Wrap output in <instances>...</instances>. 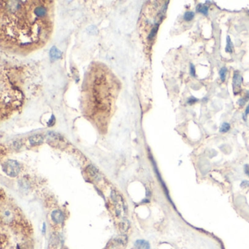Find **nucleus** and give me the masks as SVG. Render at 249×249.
<instances>
[{"instance_id": "f257e3e1", "label": "nucleus", "mask_w": 249, "mask_h": 249, "mask_svg": "<svg viewBox=\"0 0 249 249\" xmlns=\"http://www.w3.org/2000/svg\"><path fill=\"white\" fill-rule=\"evenodd\" d=\"M51 1H2L1 43L20 52L42 47L53 29Z\"/></svg>"}, {"instance_id": "f03ea898", "label": "nucleus", "mask_w": 249, "mask_h": 249, "mask_svg": "<svg viewBox=\"0 0 249 249\" xmlns=\"http://www.w3.org/2000/svg\"><path fill=\"white\" fill-rule=\"evenodd\" d=\"M115 81L112 74L104 66H99L93 68L86 80L84 89V101L89 108L108 112L111 109L112 103L116 93Z\"/></svg>"}, {"instance_id": "7ed1b4c3", "label": "nucleus", "mask_w": 249, "mask_h": 249, "mask_svg": "<svg viewBox=\"0 0 249 249\" xmlns=\"http://www.w3.org/2000/svg\"><path fill=\"white\" fill-rule=\"evenodd\" d=\"M111 198L113 199L116 216L119 218H121L123 220H124L125 216L127 213V208L126 205L124 200H123L122 196L115 191H113L111 194Z\"/></svg>"}, {"instance_id": "20e7f679", "label": "nucleus", "mask_w": 249, "mask_h": 249, "mask_svg": "<svg viewBox=\"0 0 249 249\" xmlns=\"http://www.w3.org/2000/svg\"><path fill=\"white\" fill-rule=\"evenodd\" d=\"M4 172L9 177H16L20 171L18 163L14 160H8L2 165Z\"/></svg>"}, {"instance_id": "39448f33", "label": "nucleus", "mask_w": 249, "mask_h": 249, "mask_svg": "<svg viewBox=\"0 0 249 249\" xmlns=\"http://www.w3.org/2000/svg\"><path fill=\"white\" fill-rule=\"evenodd\" d=\"M243 81V76L240 75L238 70H235L232 78V89L235 95L239 94L241 92V85Z\"/></svg>"}, {"instance_id": "423d86ee", "label": "nucleus", "mask_w": 249, "mask_h": 249, "mask_svg": "<svg viewBox=\"0 0 249 249\" xmlns=\"http://www.w3.org/2000/svg\"><path fill=\"white\" fill-rule=\"evenodd\" d=\"M127 243V237L125 235H121L117 237L112 241L111 246L108 249H123L126 246Z\"/></svg>"}, {"instance_id": "0eeeda50", "label": "nucleus", "mask_w": 249, "mask_h": 249, "mask_svg": "<svg viewBox=\"0 0 249 249\" xmlns=\"http://www.w3.org/2000/svg\"><path fill=\"white\" fill-rule=\"evenodd\" d=\"M51 218L52 220L56 224H61L64 221V216L61 210H56L53 211L52 214H51Z\"/></svg>"}, {"instance_id": "6e6552de", "label": "nucleus", "mask_w": 249, "mask_h": 249, "mask_svg": "<svg viewBox=\"0 0 249 249\" xmlns=\"http://www.w3.org/2000/svg\"><path fill=\"white\" fill-rule=\"evenodd\" d=\"M43 140H44V138H43V136L42 135V134H35V135H32V136L30 137L29 139H28L30 144H31L32 145H40L41 143H43Z\"/></svg>"}, {"instance_id": "1a4fd4ad", "label": "nucleus", "mask_w": 249, "mask_h": 249, "mask_svg": "<svg viewBox=\"0 0 249 249\" xmlns=\"http://www.w3.org/2000/svg\"><path fill=\"white\" fill-rule=\"evenodd\" d=\"M62 53L56 47H51V51H50V56H51V59L52 61L58 59V58H61L62 56Z\"/></svg>"}, {"instance_id": "9d476101", "label": "nucleus", "mask_w": 249, "mask_h": 249, "mask_svg": "<svg viewBox=\"0 0 249 249\" xmlns=\"http://www.w3.org/2000/svg\"><path fill=\"white\" fill-rule=\"evenodd\" d=\"M208 9L209 6L208 5H205V4H201L199 3L196 7V11L197 13H202L204 16H208Z\"/></svg>"}, {"instance_id": "9b49d317", "label": "nucleus", "mask_w": 249, "mask_h": 249, "mask_svg": "<svg viewBox=\"0 0 249 249\" xmlns=\"http://www.w3.org/2000/svg\"><path fill=\"white\" fill-rule=\"evenodd\" d=\"M137 249H150V244L148 241L144 240H138L134 243Z\"/></svg>"}, {"instance_id": "f8f14e48", "label": "nucleus", "mask_w": 249, "mask_h": 249, "mask_svg": "<svg viewBox=\"0 0 249 249\" xmlns=\"http://www.w3.org/2000/svg\"><path fill=\"white\" fill-rule=\"evenodd\" d=\"M225 51L227 53H229V54H232L234 51L233 43L232 42L231 38L229 36H227V45H226Z\"/></svg>"}, {"instance_id": "ddd939ff", "label": "nucleus", "mask_w": 249, "mask_h": 249, "mask_svg": "<svg viewBox=\"0 0 249 249\" xmlns=\"http://www.w3.org/2000/svg\"><path fill=\"white\" fill-rule=\"evenodd\" d=\"M248 100H249V90L247 91L244 97L239 99L238 101H237V104H238L239 106H240V107H243V106H244L245 104H246V103L248 101Z\"/></svg>"}, {"instance_id": "4468645a", "label": "nucleus", "mask_w": 249, "mask_h": 249, "mask_svg": "<svg viewBox=\"0 0 249 249\" xmlns=\"http://www.w3.org/2000/svg\"><path fill=\"white\" fill-rule=\"evenodd\" d=\"M195 16V13L192 11H186L183 15V19L186 22H189L192 21Z\"/></svg>"}, {"instance_id": "2eb2a0df", "label": "nucleus", "mask_w": 249, "mask_h": 249, "mask_svg": "<svg viewBox=\"0 0 249 249\" xmlns=\"http://www.w3.org/2000/svg\"><path fill=\"white\" fill-rule=\"evenodd\" d=\"M129 227V221L126 219L122 220V221H121L120 224H119V229H120V230L122 232H125L128 230Z\"/></svg>"}, {"instance_id": "dca6fc26", "label": "nucleus", "mask_w": 249, "mask_h": 249, "mask_svg": "<svg viewBox=\"0 0 249 249\" xmlns=\"http://www.w3.org/2000/svg\"><path fill=\"white\" fill-rule=\"evenodd\" d=\"M230 128H231V126L229 123L224 122L221 125V126H220L219 132L221 133H226L230 130Z\"/></svg>"}, {"instance_id": "f3484780", "label": "nucleus", "mask_w": 249, "mask_h": 249, "mask_svg": "<svg viewBox=\"0 0 249 249\" xmlns=\"http://www.w3.org/2000/svg\"><path fill=\"white\" fill-rule=\"evenodd\" d=\"M227 68L225 67V66H223L221 67L219 70V76L220 78H221L222 82H224L226 81V76H227Z\"/></svg>"}, {"instance_id": "a211bd4d", "label": "nucleus", "mask_w": 249, "mask_h": 249, "mask_svg": "<svg viewBox=\"0 0 249 249\" xmlns=\"http://www.w3.org/2000/svg\"><path fill=\"white\" fill-rule=\"evenodd\" d=\"M11 216H12V214H11L10 211H9V210H5V211H3L2 212V218H5L6 219V221H8V220L11 219Z\"/></svg>"}, {"instance_id": "6ab92c4d", "label": "nucleus", "mask_w": 249, "mask_h": 249, "mask_svg": "<svg viewBox=\"0 0 249 249\" xmlns=\"http://www.w3.org/2000/svg\"><path fill=\"white\" fill-rule=\"evenodd\" d=\"M199 101V99L194 97V96H190V97L188 98L187 100V103L188 104H190V105H192V104H195L196 102H197Z\"/></svg>"}, {"instance_id": "aec40b11", "label": "nucleus", "mask_w": 249, "mask_h": 249, "mask_svg": "<svg viewBox=\"0 0 249 249\" xmlns=\"http://www.w3.org/2000/svg\"><path fill=\"white\" fill-rule=\"evenodd\" d=\"M190 75H191L192 77H196V69H195V66L193 64H190Z\"/></svg>"}, {"instance_id": "412c9836", "label": "nucleus", "mask_w": 249, "mask_h": 249, "mask_svg": "<svg viewBox=\"0 0 249 249\" xmlns=\"http://www.w3.org/2000/svg\"><path fill=\"white\" fill-rule=\"evenodd\" d=\"M248 114H249V103L248 104V106H247L246 111H245V113L243 114V119H244V121H246V116L248 115Z\"/></svg>"}, {"instance_id": "4be33fe9", "label": "nucleus", "mask_w": 249, "mask_h": 249, "mask_svg": "<svg viewBox=\"0 0 249 249\" xmlns=\"http://www.w3.org/2000/svg\"><path fill=\"white\" fill-rule=\"evenodd\" d=\"M240 186L241 187H243V188H247V187H248L249 186V181H248V180H243V181H242V183H241V184H240Z\"/></svg>"}, {"instance_id": "5701e85b", "label": "nucleus", "mask_w": 249, "mask_h": 249, "mask_svg": "<svg viewBox=\"0 0 249 249\" xmlns=\"http://www.w3.org/2000/svg\"><path fill=\"white\" fill-rule=\"evenodd\" d=\"M244 171L245 173L249 177V164H246L244 166Z\"/></svg>"}, {"instance_id": "b1692460", "label": "nucleus", "mask_w": 249, "mask_h": 249, "mask_svg": "<svg viewBox=\"0 0 249 249\" xmlns=\"http://www.w3.org/2000/svg\"><path fill=\"white\" fill-rule=\"evenodd\" d=\"M247 13H248V16H249V9H248V10H247Z\"/></svg>"}]
</instances>
